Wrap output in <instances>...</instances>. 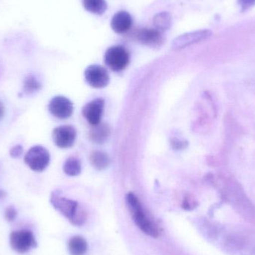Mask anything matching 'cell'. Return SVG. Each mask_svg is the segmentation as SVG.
Listing matches in <instances>:
<instances>
[{
  "instance_id": "cell-9",
  "label": "cell",
  "mask_w": 255,
  "mask_h": 255,
  "mask_svg": "<svg viewBox=\"0 0 255 255\" xmlns=\"http://www.w3.org/2000/svg\"><path fill=\"white\" fill-rule=\"evenodd\" d=\"M76 130L72 126H61L55 128L52 132V138L57 146L67 148L73 146L76 139Z\"/></svg>"
},
{
  "instance_id": "cell-12",
  "label": "cell",
  "mask_w": 255,
  "mask_h": 255,
  "mask_svg": "<svg viewBox=\"0 0 255 255\" xmlns=\"http://www.w3.org/2000/svg\"><path fill=\"white\" fill-rule=\"evenodd\" d=\"M132 17L128 12L121 10L114 15L111 22V26L115 32L124 34L127 32L132 25Z\"/></svg>"
},
{
  "instance_id": "cell-17",
  "label": "cell",
  "mask_w": 255,
  "mask_h": 255,
  "mask_svg": "<svg viewBox=\"0 0 255 255\" xmlns=\"http://www.w3.org/2000/svg\"><path fill=\"white\" fill-rule=\"evenodd\" d=\"M82 2L85 10L94 14H103L107 10L106 0H83Z\"/></svg>"
},
{
  "instance_id": "cell-2",
  "label": "cell",
  "mask_w": 255,
  "mask_h": 255,
  "mask_svg": "<svg viewBox=\"0 0 255 255\" xmlns=\"http://www.w3.org/2000/svg\"><path fill=\"white\" fill-rule=\"evenodd\" d=\"M50 202L52 206L75 226H80L86 220V214L76 201L61 196L57 191L51 195Z\"/></svg>"
},
{
  "instance_id": "cell-4",
  "label": "cell",
  "mask_w": 255,
  "mask_h": 255,
  "mask_svg": "<svg viewBox=\"0 0 255 255\" xmlns=\"http://www.w3.org/2000/svg\"><path fill=\"white\" fill-rule=\"evenodd\" d=\"M24 160L31 170L41 172L49 166L50 154L48 150L42 145H34L27 151Z\"/></svg>"
},
{
  "instance_id": "cell-18",
  "label": "cell",
  "mask_w": 255,
  "mask_h": 255,
  "mask_svg": "<svg viewBox=\"0 0 255 255\" xmlns=\"http://www.w3.org/2000/svg\"><path fill=\"white\" fill-rule=\"evenodd\" d=\"M63 170L66 175L70 176H77L82 172V164L80 160L76 157H69L64 162Z\"/></svg>"
},
{
  "instance_id": "cell-1",
  "label": "cell",
  "mask_w": 255,
  "mask_h": 255,
  "mask_svg": "<svg viewBox=\"0 0 255 255\" xmlns=\"http://www.w3.org/2000/svg\"><path fill=\"white\" fill-rule=\"evenodd\" d=\"M127 203L132 219L137 227L145 235L151 238H158L160 235V228L145 212L139 199L133 193H128Z\"/></svg>"
},
{
  "instance_id": "cell-19",
  "label": "cell",
  "mask_w": 255,
  "mask_h": 255,
  "mask_svg": "<svg viewBox=\"0 0 255 255\" xmlns=\"http://www.w3.org/2000/svg\"><path fill=\"white\" fill-rule=\"evenodd\" d=\"M41 84L32 75L26 76L23 81V92L25 94H32L40 91Z\"/></svg>"
},
{
  "instance_id": "cell-22",
  "label": "cell",
  "mask_w": 255,
  "mask_h": 255,
  "mask_svg": "<svg viewBox=\"0 0 255 255\" xmlns=\"http://www.w3.org/2000/svg\"><path fill=\"white\" fill-rule=\"evenodd\" d=\"M22 151H23V148H22V145H14V146H13L10 148V157H13V158H17V157H20L21 154H22Z\"/></svg>"
},
{
  "instance_id": "cell-20",
  "label": "cell",
  "mask_w": 255,
  "mask_h": 255,
  "mask_svg": "<svg viewBox=\"0 0 255 255\" xmlns=\"http://www.w3.org/2000/svg\"><path fill=\"white\" fill-rule=\"evenodd\" d=\"M16 216H17V211L13 205H10L6 208L5 211H4V218L8 223L14 221Z\"/></svg>"
},
{
  "instance_id": "cell-10",
  "label": "cell",
  "mask_w": 255,
  "mask_h": 255,
  "mask_svg": "<svg viewBox=\"0 0 255 255\" xmlns=\"http://www.w3.org/2000/svg\"><path fill=\"white\" fill-rule=\"evenodd\" d=\"M104 107L105 101L103 99H95L84 106L82 114L91 125L97 126L101 122Z\"/></svg>"
},
{
  "instance_id": "cell-11",
  "label": "cell",
  "mask_w": 255,
  "mask_h": 255,
  "mask_svg": "<svg viewBox=\"0 0 255 255\" xmlns=\"http://www.w3.org/2000/svg\"><path fill=\"white\" fill-rule=\"evenodd\" d=\"M136 38L139 43L151 47H158L163 42V36L157 29L142 28L136 33Z\"/></svg>"
},
{
  "instance_id": "cell-6",
  "label": "cell",
  "mask_w": 255,
  "mask_h": 255,
  "mask_svg": "<svg viewBox=\"0 0 255 255\" xmlns=\"http://www.w3.org/2000/svg\"><path fill=\"white\" fill-rule=\"evenodd\" d=\"M85 77L88 85L94 88H106L110 82L108 70L97 64H93L87 67Z\"/></svg>"
},
{
  "instance_id": "cell-3",
  "label": "cell",
  "mask_w": 255,
  "mask_h": 255,
  "mask_svg": "<svg viewBox=\"0 0 255 255\" xmlns=\"http://www.w3.org/2000/svg\"><path fill=\"white\" fill-rule=\"evenodd\" d=\"M9 241L12 250L19 254H25L37 247L32 232L26 229L13 231L10 234Z\"/></svg>"
},
{
  "instance_id": "cell-7",
  "label": "cell",
  "mask_w": 255,
  "mask_h": 255,
  "mask_svg": "<svg viewBox=\"0 0 255 255\" xmlns=\"http://www.w3.org/2000/svg\"><path fill=\"white\" fill-rule=\"evenodd\" d=\"M73 104L68 98L62 96L55 97L49 104L51 115L60 120L68 119L73 113Z\"/></svg>"
},
{
  "instance_id": "cell-13",
  "label": "cell",
  "mask_w": 255,
  "mask_h": 255,
  "mask_svg": "<svg viewBox=\"0 0 255 255\" xmlns=\"http://www.w3.org/2000/svg\"><path fill=\"white\" fill-rule=\"evenodd\" d=\"M110 136V129L106 124L94 126L90 131V138L97 143H104Z\"/></svg>"
},
{
  "instance_id": "cell-15",
  "label": "cell",
  "mask_w": 255,
  "mask_h": 255,
  "mask_svg": "<svg viewBox=\"0 0 255 255\" xmlns=\"http://www.w3.org/2000/svg\"><path fill=\"white\" fill-rule=\"evenodd\" d=\"M90 160L93 166L98 170L106 169L111 163L109 154L101 151H95L91 153Z\"/></svg>"
},
{
  "instance_id": "cell-8",
  "label": "cell",
  "mask_w": 255,
  "mask_h": 255,
  "mask_svg": "<svg viewBox=\"0 0 255 255\" xmlns=\"http://www.w3.org/2000/svg\"><path fill=\"white\" fill-rule=\"evenodd\" d=\"M212 35L211 30L203 29L192 32L186 33L182 35L178 36L172 42V49L175 50L184 49L190 45L199 43L202 40H207Z\"/></svg>"
},
{
  "instance_id": "cell-16",
  "label": "cell",
  "mask_w": 255,
  "mask_h": 255,
  "mask_svg": "<svg viewBox=\"0 0 255 255\" xmlns=\"http://www.w3.org/2000/svg\"><path fill=\"white\" fill-rule=\"evenodd\" d=\"M153 23L158 31H166L172 26V16L169 12H160L153 18Z\"/></svg>"
},
{
  "instance_id": "cell-5",
  "label": "cell",
  "mask_w": 255,
  "mask_h": 255,
  "mask_svg": "<svg viewBox=\"0 0 255 255\" xmlns=\"http://www.w3.org/2000/svg\"><path fill=\"white\" fill-rule=\"evenodd\" d=\"M129 53L124 46H113L105 54V62L109 68L115 72L122 71L129 64Z\"/></svg>"
},
{
  "instance_id": "cell-23",
  "label": "cell",
  "mask_w": 255,
  "mask_h": 255,
  "mask_svg": "<svg viewBox=\"0 0 255 255\" xmlns=\"http://www.w3.org/2000/svg\"><path fill=\"white\" fill-rule=\"evenodd\" d=\"M4 115V104L0 101V121L2 119Z\"/></svg>"
},
{
  "instance_id": "cell-14",
  "label": "cell",
  "mask_w": 255,
  "mask_h": 255,
  "mask_svg": "<svg viewBox=\"0 0 255 255\" xmlns=\"http://www.w3.org/2000/svg\"><path fill=\"white\" fill-rule=\"evenodd\" d=\"M68 250L71 255H85L88 250V243L82 237H73L69 241Z\"/></svg>"
},
{
  "instance_id": "cell-24",
  "label": "cell",
  "mask_w": 255,
  "mask_h": 255,
  "mask_svg": "<svg viewBox=\"0 0 255 255\" xmlns=\"http://www.w3.org/2000/svg\"><path fill=\"white\" fill-rule=\"evenodd\" d=\"M6 197V193L4 190L0 189V200H2Z\"/></svg>"
},
{
  "instance_id": "cell-21",
  "label": "cell",
  "mask_w": 255,
  "mask_h": 255,
  "mask_svg": "<svg viewBox=\"0 0 255 255\" xmlns=\"http://www.w3.org/2000/svg\"><path fill=\"white\" fill-rule=\"evenodd\" d=\"M238 2L242 11H246L255 5V0H238Z\"/></svg>"
}]
</instances>
